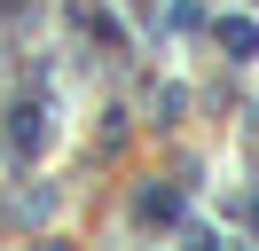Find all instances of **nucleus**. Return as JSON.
<instances>
[{
	"label": "nucleus",
	"instance_id": "f257e3e1",
	"mask_svg": "<svg viewBox=\"0 0 259 251\" xmlns=\"http://www.w3.org/2000/svg\"><path fill=\"white\" fill-rule=\"evenodd\" d=\"M220 47H228L236 63H251V55H259V24H251V16H220Z\"/></svg>",
	"mask_w": 259,
	"mask_h": 251
},
{
	"label": "nucleus",
	"instance_id": "f03ea898",
	"mask_svg": "<svg viewBox=\"0 0 259 251\" xmlns=\"http://www.w3.org/2000/svg\"><path fill=\"white\" fill-rule=\"evenodd\" d=\"M134 212H142V220H173V212H181V188H142Z\"/></svg>",
	"mask_w": 259,
	"mask_h": 251
},
{
	"label": "nucleus",
	"instance_id": "7ed1b4c3",
	"mask_svg": "<svg viewBox=\"0 0 259 251\" xmlns=\"http://www.w3.org/2000/svg\"><path fill=\"white\" fill-rule=\"evenodd\" d=\"M16 141H24V149H39V141H48V110H39V102L16 110Z\"/></svg>",
	"mask_w": 259,
	"mask_h": 251
},
{
	"label": "nucleus",
	"instance_id": "20e7f679",
	"mask_svg": "<svg viewBox=\"0 0 259 251\" xmlns=\"http://www.w3.org/2000/svg\"><path fill=\"white\" fill-rule=\"evenodd\" d=\"M189 243H196V251H228V243H220V235H189Z\"/></svg>",
	"mask_w": 259,
	"mask_h": 251
}]
</instances>
